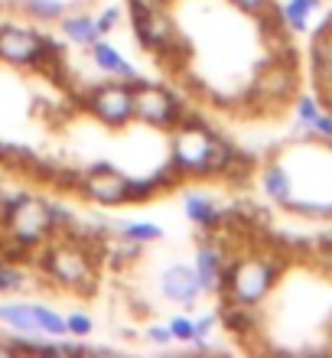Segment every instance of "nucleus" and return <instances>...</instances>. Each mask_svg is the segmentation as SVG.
Returning <instances> with one entry per match:
<instances>
[{
	"label": "nucleus",
	"mask_w": 332,
	"mask_h": 358,
	"mask_svg": "<svg viewBox=\"0 0 332 358\" xmlns=\"http://www.w3.org/2000/svg\"><path fill=\"white\" fill-rule=\"evenodd\" d=\"M306 66H310V85L319 111L332 117V10L323 13V20L310 33L306 46Z\"/></svg>",
	"instance_id": "nucleus-1"
},
{
	"label": "nucleus",
	"mask_w": 332,
	"mask_h": 358,
	"mask_svg": "<svg viewBox=\"0 0 332 358\" xmlns=\"http://www.w3.org/2000/svg\"><path fill=\"white\" fill-rule=\"evenodd\" d=\"M127 85L133 92V117L150 124V127H173L180 111L186 108V98H180V94H173V92H163V88H157L153 82H147L140 76L131 78Z\"/></svg>",
	"instance_id": "nucleus-2"
},
{
	"label": "nucleus",
	"mask_w": 332,
	"mask_h": 358,
	"mask_svg": "<svg viewBox=\"0 0 332 358\" xmlns=\"http://www.w3.org/2000/svg\"><path fill=\"white\" fill-rule=\"evenodd\" d=\"M209 141H212L209 124H176V127H173V157L170 160L176 163V170L182 173V179L209 176V166H205Z\"/></svg>",
	"instance_id": "nucleus-3"
},
{
	"label": "nucleus",
	"mask_w": 332,
	"mask_h": 358,
	"mask_svg": "<svg viewBox=\"0 0 332 358\" xmlns=\"http://www.w3.org/2000/svg\"><path fill=\"white\" fill-rule=\"evenodd\" d=\"M43 267H46V273L52 280L66 283V287H75V290L82 287L85 293L95 290V261H92V255L78 241L49 251L43 257Z\"/></svg>",
	"instance_id": "nucleus-4"
},
{
	"label": "nucleus",
	"mask_w": 332,
	"mask_h": 358,
	"mask_svg": "<svg viewBox=\"0 0 332 358\" xmlns=\"http://www.w3.org/2000/svg\"><path fill=\"white\" fill-rule=\"evenodd\" d=\"M82 104L108 127H124L127 121H133V92L127 82H105L92 88L82 94Z\"/></svg>",
	"instance_id": "nucleus-5"
},
{
	"label": "nucleus",
	"mask_w": 332,
	"mask_h": 358,
	"mask_svg": "<svg viewBox=\"0 0 332 358\" xmlns=\"http://www.w3.org/2000/svg\"><path fill=\"white\" fill-rule=\"evenodd\" d=\"M3 225H7L10 235L20 238L27 248H36L39 241H46V235L52 231V222H49V212H46V199L23 196L20 206L10 212Z\"/></svg>",
	"instance_id": "nucleus-6"
},
{
	"label": "nucleus",
	"mask_w": 332,
	"mask_h": 358,
	"mask_svg": "<svg viewBox=\"0 0 332 358\" xmlns=\"http://www.w3.org/2000/svg\"><path fill=\"white\" fill-rule=\"evenodd\" d=\"M82 196H88L98 206H124L127 199V176L121 170H114L108 163H98L88 173H82Z\"/></svg>",
	"instance_id": "nucleus-7"
},
{
	"label": "nucleus",
	"mask_w": 332,
	"mask_h": 358,
	"mask_svg": "<svg viewBox=\"0 0 332 358\" xmlns=\"http://www.w3.org/2000/svg\"><path fill=\"white\" fill-rule=\"evenodd\" d=\"M39 52V36L23 27H0V59L10 66H33Z\"/></svg>",
	"instance_id": "nucleus-8"
},
{
	"label": "nucleus",
	"mask_w": 332,
	"mask_h": 358,
	"mask_svg": "<svg viewBox=\"0 0 332 358\" xmlns=\"http://www.w3.org/2000/svg\"><path fill=\"white\" fill-rule=\"evenodd\" d=\"M163 296L180 306H196V300L202 296V287H199V277H196V267H186V264H173L170 271H163Z\"/></svg>",
	"instance_id": "nucleus-9"
},
{
	"label": "nucleus",
	"mask_w": 332,
	"mask_h": 358,
	"mask_svg": "<svg viewBox=\"0 0 332 358\" xmlns=\"http://www.w3.org/2000/svg\"><path fill=\"white\" fill-rule=\"evenodd\" d=\"M222 267H225V255H222V248L212 245V241H202L199 255H196V277H199L202 293H215V290H219Z\"/></svg>",
	"instance_id": "nucleus-10"
},
{
	"label": "nucleus",
	"mask_w": 332,
	"mask_h": 358,
	"mask_svg": "<svg viewBox=\"0 0 332 358\" xmlns=\"http://www.w3.org/2000/svg\"><path fill=\"white\" fill-rule=\"evenodd\" d=\"M59 27L66 33L68 43H75V46H92L98 39V29H95V20L85 17V13H78V17H62L59 20Z\"/></svg>",
	"instance_id": "nucleus-11"
},
{
	"label": "nucleus",
	"mask_w": 332,
	"mask_h": 358,
	"mask_svg": "<svg viewBox=\"0 0 332 358\" xmlns=\"http://www.w3.org/2000/svg\"><path fill=\"white\" fill-rule=\"evenodd\" d=\"M182 208H186V218L196 222L199 228L219 225V206H215L209 196H186L182 199Z\"/></svg>",
	"instance_id": "nucleus-12"
},
{
	"label": "nucleus",
	"mask_w": 332,
	"mask_h": 358,
	"mask_svg": "<svg viewBox=\"0 0 332 358\" xmlns=\"http://www.w3.org/2000/svg\"><path fill=\"white\" fill-rule=\"evenodd\" d=\"M0 322H7L13 332H33V336L39 332L33 306H27V303H3L0 306Z\"/></svg>",
	"instance_id": "nucleus-13"
},
{
	"label": "nucleus",
	"mask_w": 332,
	"mask_h": 358,
	"mask_svg": "<svg viewBox=\"0 0 332 358\" xmlns=\"http://www.w3.org/2000/svg\"><path fill=\"white\" fill-rule=\"evenodd\" d=\"M20 10L36 23H52V20L66 17V3L62 0H20Z\"/></svg>",
	"instance_id": "nucleus-14"
},
{
	"label": "nucleus",
	"mask_w": 332,
	"mask_h": 358,
	"mask_svg": "<svg viewBox=\"0 0 332 358\" xmlns=\"http://www.w3.org/2000/svg\"><path fill=\"white\" fill-rule=\"evenodd\" d=\"M114 231H117V238H127V241H140V245L163 238V228L153 225V222H117V225H114Z\"/></svg>",
	"instance_id": "nucleus-15"
},
{
	"label": "nucleus",
	"mask_w": 332,
	"mask_h": 358,
	"mask_svg": "<svg viewBox=\"0 0 332 358\" xmlns=\"http://www.w3.org/2000/svg\"><path fill=\"white\" fill-rule=\"evenodd\" d=\"M33 316H36L39 332H46V336H68L66 316H59L56 310H49V306H33Z\"/></svg>",
	"instance_id": "nucleus-16"
},
{
	"label": "nucleus",
	"mask_w": 332,
	"mask_h": 358,
	"mask_svg": "<svg viewBox=\"0 0 332 358\" xmlns=\"http://www.w3.org/2000/svg\"><path fill=\"white\" fill-rule=\"evenodd\" d=\"M157 192H163V189L157 186V179H153V176L127 179V199H124V202H131V206H140V202H150Z\"/></svg>",
	"instance_id": "nucleus-17"
},
{
	"label": "nucleus",
	"mask_w": 332,
	"mask_h": 358,
	"mask_svg": "<svg viewBox=\"0 0 332 358\" xmlns=\"http://www.w3.org/2000/svg\"><path fill=\"white\" fill-rule=\"evenodd\" d=\"M88 49H92V59H95V66L101 69V72H117V66L124 62V59L117 56V49H114L111 43H105V39H95Z\"/></svg>",
	"instance_id": "nucleus-18"
},
{
	"label": "nucleus",
	"mask_w": 332,
	"mask_h": 358,
	"mask_svg": "<svg viewBox=\"0 0 332 358\" xmlns=\"http://www.w3.org/2000/svg\"><path fill=\"white\" fill-rule=\"evenodd\" d=\"M27 287V273L10 261H0V293H20Z\"/></svg>",
	"instance_id": "nucleus-19"
},
{
	"label": "nucleus",
	"mask_w": 332,
	"mask_h": 358,
	"mask_svg": "<svg viewBox=\"0 0 332 358\" xmlns=\"http://www.w3.org/2000/svg\"><path fill=\"white\" fill-rule=\"evenodd\" d=\"M68 322V336H78V339H85V336H92V329H95V322H92V316L88 313H68L66 316Z\"/></svg>",
	"instance_id": "nucleus-20"
},
{
	"label": "nucleus",
	"mask_w": 332,
	"mask_h": 358,
	"mask_svg": "<svg viewBox=\"0 0 332 358\" xmlns=\"http://www.w3.org/2000/svg\"><path fill=\"white\" fill-rule=\"evenodd\" d=\"M170 332H173V339L192 342V339H196V322H192V320H182V316H176V320L170 322Z\"/></svg>",
	"instance_id": "nucleus-21"
},
{
	"label": "nucleus",
	"mask_w": 332,
	"mask_h": 358,
	"mask_svg": "<svg viewBox=\"0 0 332 358\" xmlns=\"http://www.w3.org/2000/svg\"><path fill=\"white\" fill-rule=\"evenodd\" d=\"M117 20H121V10L117 7H108L101 17L95 20V29H98V36H105V33H111L114 27H117Z\"/></svg>",
	"instance_id": "nucleus-22"
},
{
	"label": "nucleus",
	"mask_w": 332,
	"mask_h": 358,
	"mask_svg": "<svg viewBox=\"0 0 332 358\" xmlns=\"http://www.w3.org/2000/svg\"><path fill=\"white\" fill-rule=\"evenodd\" d=\"M228 3H231L235 10H241L245 17H254V13H261V10L270 3V0H228Z\"/></svg>",
	"instance_id": "nucleus-23"
},
{
	"label": "nucleus",
	"mask_w": 332,
	"mask_h": 358,
	"mask_svg": "<svg viewBox=\"0 0 332 358\" xmlns=\"http://www.w3.org/2000/svg\"><path fill=\"white\" fill-rule=\"evenodd\" d=\"M147 339L157 342V345H170L173 332H170V326H150V329H147Z\"/></svg>",
	"instance_id": "nucleus-24"
},
{
	"label": "nucleus",
	"mask_w": 332,
	"mask_h": 358,
	"mask_svg": "<svg viewBox=\"0 0 332 358\" xmlns=\"http://www.w3.org/2000/svg\"><path fill=\"white\" fill-rule=\"evenodd\" d=\"M215 322H219V313H209V316L196 320V336H209V332L215 329Z\"/></svg>",
	"instance_id": "nucleus-25"
},
{
	"label": "nucleus",
	"mask_w": 332,
	"mask_h": 358,
	"mask_svg": "<svg viewBox=\"0 0 332 358\" xmlns=\"http://www.w3.org/2000/svg\"><path fill=\"white\" fill-rule=\"evenodd\" d=\"M0 7H3V0H0Z\"/></svg>",
	"instance_id": "nucleus-26"
}]
</instances>
